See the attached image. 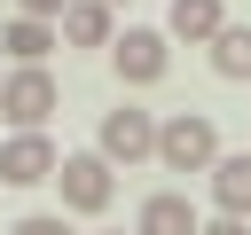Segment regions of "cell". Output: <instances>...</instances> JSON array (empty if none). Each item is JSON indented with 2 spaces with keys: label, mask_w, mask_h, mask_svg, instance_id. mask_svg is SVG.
<instances>
[{
  "label": "cell",
  "mask_w": 251,
  "mask_h": 235,
  "mask_svg": "<svg viewBox=\"0 0 251 235\" xmlns=\"http://www.w3.org/2000/svg\"><path fill=\"white\" fill-rule=\"evenodd\" d=\"M94 149H102L110 164H149V157H157V118L133 110V102H118V110H102V125H94Z\"/></svg>",
  "instance_id": "5"
},
{
  "label": "cell",
  "mask_w": 251,
  "mask_h": 235,
  "mask_svg": "<svg viewBox=\"0 0 251 235\" xmlns=\"http://www.w3.org/2000/svg\"><path fill=\"white\" fill-rule=\"evenodd\" d=\"M165 63H173V39L149 31V24H126V31L110 39V70H118V86H157Z\"/></svg>",
  "instance_id": "4"
},
{
  "label": "cell",
  "mask_w": 251,
  "mask_h": 235,
  "mask_svg": "<svg viewBox=\"0 0 251 235\" xmlns=\"http://www.w3.org/2000/svg\"><path fill=\"white\" fill-rule=\"evenodd\" d=\"M55 31H63L71 47H110V39H118V24H110L102 0H71V8L55 16Z\"/></svg>",
  "instance_id": "10"
},
{
  "label": "cell",
  "mask_w": 251,
  "mask_h": 235,
  "mask_svg": "<svg viewBox=\"0 0 251 235\" xmlns=\"http://www.w3.org/2000/svg\"><path fill=\"white\" fill-rule=\"evenodd\" d=\"M55 188H63V212L94 219V212H110V196H118V164H110L102 149H71V157L55 164Z\"/></svg>",
  "instance_id": "3"
},
{
  "label": "cell",
  "mask_w": 251,
  "mask_h": 235,
  "mask_svg": "<svg viewBox=\"0 0 251 235\" xmlns=\"http://www.w3.org/2000/svg\"><path fill=\"white\" fill-rule=\"evenodd\" d=\"M220 24H227V8H220V0H173V16H165V39L212 47V39H220Z\"/></svg>",
  "instance_id": "9"
},
{
  "label": "cell",
  "mask_w": 251,
  "mask_h": 235,
  "mask_svg": "<svg viewBox=\"0 0 251 235\" xmlns=\"http://www.w3.org/2000/svg\"><path fill=\"white\" fill-rule=\"evenodd\" d=\"M212 212H227V219H251V149H235V157H212Z\"/></svg>",
  "instance_id": "7"
},
{
  "label": "cell",
  "mask_w": 251,
  "mask_h": 235,
  "mask_svg": "<svg viewBox=\"0 0 251 235\" xmlns=\"http://www.w3.org/2000/svg\"><path fill=\"white\" fill-rule=\"evenodd\" d=\"M55 164H63V149L47 133H8L0 141V180L8 188H39V180H55Z\"/></svg>",
  "instance_id": "6"
},
{
  "label": "cell",
  "mask_w": 251,
  "mask_h": 235,
  "mask_svg": "<svg viewBox=\"0 0 251 235\" xmlns=\"http://www.w3.org/2000/svg\"><path fill=\"white\" fill-rule=\"evenodd\" d=\"M102 8H126V0H102Z\"/></svg>",
  "instance_id": "16"
},
{
  "label": "cell",
  "mask_w": 251,
  "mask_h": 235,
  "mask_svg": "<svg viewBox=\"0 0 251 235\" xmlns=\"http://www.w3.org/2000/svg\"><path fill=\"white\" fill-rule=\"evenodd\" d=\"M55 102H63V86H55L47 63H16V70L0 78V118H8L16 133H47Z\"/></svg>",
  "instance_id": "2"
},
{
  "label": "cell",
  "mask_w": 251,
  "mask_h": 235,
  "mask_svg": "<svg viewBox=\"0 0 251 235\" xmlns=\"http://www.w3.org/2000/svg\"><path fill=\"white\" fill-rule=\"evenodd\" d=\"M212 70H220V78H251V24H220V39H212Z\"/></svg>",
  "instance_id": "12"
},
{
  "label": "cell",
  "mask_w": 251,
  "mask_h": 235,
  "mask_svg": "<svg viewBox=\"0 0 251 235\" xmlns=\"http://www.w3.org/2000/svg\"><path fill=\"white\" fill-rule=\"evenodd\" d=\"M196 235H251V219H227V212H212V219H204Z\"/></svg>",
  "instance_id": "15"
},
{
  "label": "cell",
  "mask_w": 251,
  "mask_h": 235,
  "mask_svg": "<svg viewBox=\"0 0 251 235\" xmlns=\"http://www.w3.org/2000/svg\"><path fill=\"white\" fill-rule=\"evenodd\" d=\"M204 219H196V204L180 196V188H157L149 204H141V219H133V235H196Z\"/></svg>",
  "instance_id": "8"
},
{
  "label": "cell",
  "mask_w": 251,
  "mask_h": 235,
  "mask_svg": "<svg viewBox=\"0 0 251 235\" xmlns=\"http://www.w3.org/2000/svg\"><path fill=\"white\" fill-rule=\"evenodd\" d=\"M0 47H8L16 63H47V47H63V31H55V24H39V16H16V24L0 31Z\"/></svg>",
  "instance_id": "11"
},
{
  "label": "cell",
  "mask_w": 251,
  "mask_h": 235,
  "mask_svg": "<svg viewBox=\"0 0 251 235\" xmlns=\"http://www.w3.org/2000/svg\"><path fill=\"white\" fill-rule=\"evenodd\" d=\"M212 157H220V125H212L204 110L157 118V164H165V172H212Z\"/></svg>",
  "instance_id": "1"
},
{
  "label": "cell",
  "mask_w": 251,
  "mask_h": 235,
  "mask_svg": "<svg viewBox=\"0 0 251 235\" xmlns=\"http://www.w3.org/2000/svg\"><path fill=\"white\" fill-rule=\"evenodd\" d=\"M63 8H71V0H16V16H39V24H55Z\"/></svg>",
  "instance_id": "14"
},
{
  "label": "cell",
  "mask_w": 251,
  "mask_h": 235,
  "mask_svg": "<svg viewBox=\"0 0 251 235\" xmlns=\"http://www.w3.org/2000/svg\"><path fill=\"white\" fill-rule=\"evenodd\" d=\"M8 235H71V227H63V212H31V219H16Z\"/></svg>",
  "instance_id": "13"
}]
</instances>
